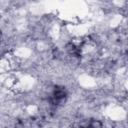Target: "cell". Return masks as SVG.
<instances>
[{
    "instance_id": "6da1fadb",
    "label": "cell",
    "mask_w": 128,
    "mask_h": 128,
    "mask_svg": "<svg viewBox=\"0 0 128 128\" xmlns=\"http://www.w3.org/2000/svg\"><path fill=\"white\" fill-rule=\"evenodd\" d=\"M67 98H68V93L66 88L63 86L56 85L48 92L47 103L50 109H57L66 102Z\"/></svg>"
},
{
    "instance_id": "7a4b0ae2",
    "label": "cell",
    "mask_w": 128,
    "mask_h": 128,
    "mask_svg": "<svg viewBox=\"0 0 128 128\" xmlns=\"http://www.w3.org/2000/svg\"><path fill=\"white\" fill-rule=\"evenodd\" d=\"M71 128H103V124L97 119H86L74 124Z\"/></svg>"
}]
</instances>
